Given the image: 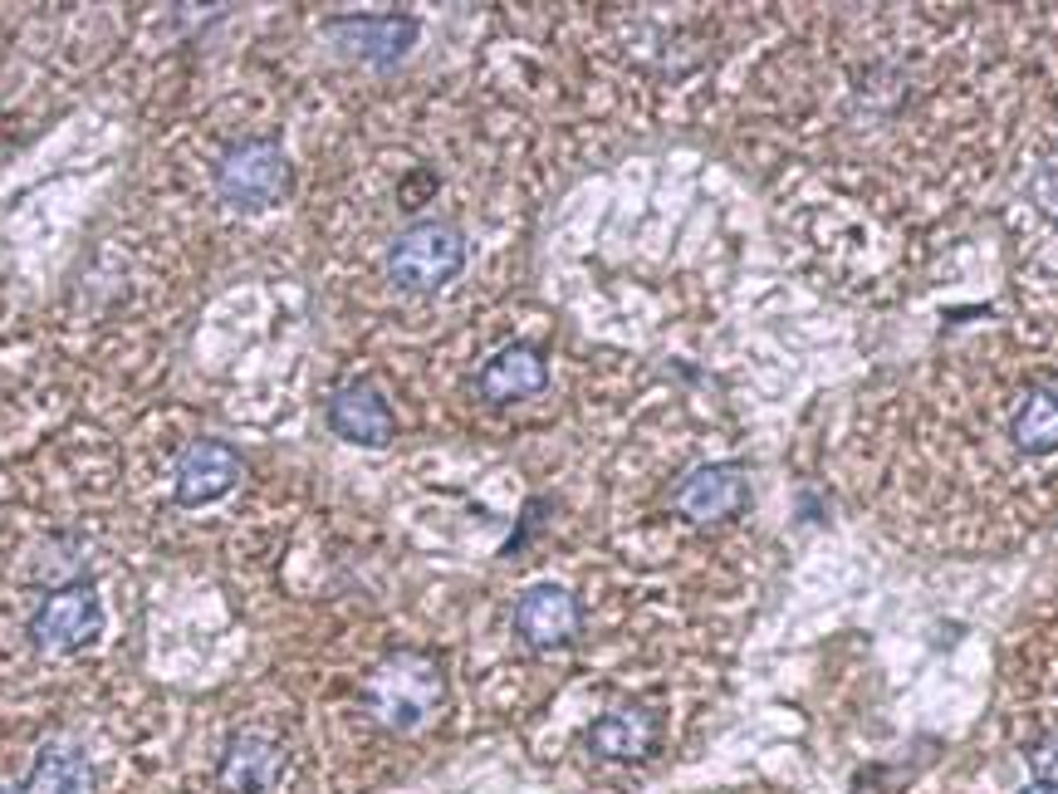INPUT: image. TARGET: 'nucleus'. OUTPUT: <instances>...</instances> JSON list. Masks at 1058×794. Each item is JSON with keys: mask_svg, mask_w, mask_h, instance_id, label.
Masks as SVG:
<instances>
[{"mask_svg": "<svg viewBox=\"0 0 1058 794\" xmlns=\"http://www.w3.org/2000/svg\"><path fill=\"white\" fill-rule=\"evenodd\" d=\"M441 707H447V672H441L437 657L417 648H392L363 677V711L373 725L392 735L422 731L437 721Z\"/></svg>", "mask_w": 1058, "mask_h": 794, "instance_id": "1", "label": "nucleus"}, {"mask_svg": "<svg viewBox=\"0 0 1058 794\" xmlns=\"http://www.w3.org/2000/svg\"><path fill=\"white\" fill-rule=\"evenodd\" d=\"M383 270L402 294H437L465 270V236L457 221H412L388 241Z\"/></svg>", "mask_w": 1058, "mask_h": 794, "instance_id": "2", "label": "nucleus"}, {"mask_svg": "<svg viewBox=\"0 0 1058 794\" xmlns=\"http://www.w3.org/2000/svg\"><path fill=\"white\" fill-rule=\"evenodd\" d=\"M290 157L275 138H241L216 163V197L235 211H265L290 197Z\"/></svg>", "mask_w": 1058, "mask_h": 794, "instance_id": "3", "label": "nucleus"}, {"mask_svg": "<svg viewBox=\"0 0 1058 794\" xmlns=\"http://www.w3.org/2000/svg\"><path fill=\"white\" fill-rule=\"evenodd\" d=\"M104 633V594H98L88 578L78 584H60L44 588V598L30 614V642L44 657H74L84 652L88 642H98Z\"/></svg>", "mask_w": 1058, "mask_h": 794, "instance_id": "4", "label": "nucleus"}, {"mask_svg": "<svg viewBox=\"0 0 1058 794\" xmlns=\"http://www.w3.org/2000/svg\"><path fill=\"white\" fill-rule=\"evenodd\" d=\"M667 501L687 525L711 530V525L735 520L750 505V476H745V467H735V461H705V467L687 471L671 485Z\"/></svg>", "mask_w": 1058, "mask_h": 794, "instance_id": "5", "label": "nucleus"}, {"mask_svg": "<svg viewBox=\"0 0 1058 794\" xmlns=\"http://www.w3.org/2000/svg\"><path fill=\"white\" fill-rule=\"evenodd\" d=\"M245 481V457L221 437H197L181 447L172 471V501L187 510L216 505Z\"/></svg>", "mask_w": 1058, "mask_h": 794, "instance_id": "6", "label": "nucleus"}, {"mask_svg": "<svg viewBox=\"0 0 1058 794\" xmlns=\"http://www.w3.org/2000/svg\"><path fill=\"white\" fill-rule=\"evenodd\" d=\"M510 623H515L525 648L559 652L568 642H578V633H584V604L564 584H530L515 594Z\"/></svg>", "mask_w": 1058, "mask_h": 794, "instance_id": "7", "label": "nucleus"}, {"mask_svg": "<svg viewBox=\"0 0 1058 794\" xmlns=\"http://www.w3.org/2000/svg\"><path fill=\"white\" fill-rule=\"evenodd\" d=\"M324 422H328V432H334V437L353 441V447H368V451L388 447V441L397 437V417H392L388 393H383L378 383H368V378L338 383V388L328 393V403H324Z\"/></svg>", "mask_w": 1058, "mask_h": 794, "instance_id": "8", "label": "nucleus"}, {"mask_svg": "<svg viewBox=\"0 0 1058 794\" xmlns=\"http://www.w3.org/2000/svg\"><path fill=\"white\" fill-rule=\"evenodd\" d=\"M348 60L363 64H397L417 40H422V25L412 15H344L328 20L324 30Z\"/></svg>", "mask_w": 1058, "mask_h": 794, "instance_id": "9", "label": "nucleus"}, {"mask_svg": "<svg viewBox=\"0 0 1058 794\" xmlns=\"http://www.w3.org/2000/svg\"><path fill=\"white\" fill-rule=\"evenodd\" d=\"M588 751L608 765H637L657 751L662 741V721H657L652 707H637V701H622V707H608L603 717H594V725L584 731Z\"/></svg>", "mask_w": 1058, "mask_h": 794, "instance_id": "10", "label": "nucleus"}, {"mask_svg": "<svg viewBox=\"0 0 1058 794\" xmlns=\"http://www.w3.org/2000/svg\"><path fill=\"white\" fill-rule=\"evenodd\" d=\"M284 765H290V755H284V745L275 741V735L235 731L221 751L216 780H221L226 794H270L284 780Z\"/></svg>", "mask_w": 1058, "mask_h": 794, "instance_id": "11", "label": "nucleus"}, {"mask_svg": "<svg viewBox=\"0 0 1058 794\" xmlns=\"http://www.w3.org/2000/svg\"><path fill=\"white\" fill-rule=\"evenodd\" d=\"M544 388H549V358H544V348H534V344L495 348V354L481 363V373H475V393H481L491 407L525 403V397H540Z\"/></svg>", "mask_w": 1058, "mask_h": 794, "instance_id": "12", "label": "nucleus"}, {"mask_svg": "<svg viewBox=\"0 0 1058 794\" xmlns=\"http://www.w3.org/2000/svg\"><path fill=\"white\" fill-rule=\"evenodd\" d=\"M20 794H98V765L78 741L54 735L30 760Z\"/></svg>", "mask_w": 1058, "mask_h": 794, "instance_id": "13", "label": "nucleus"}, {"mask_svg": "<svg viewBox=\"0 0 1058 794\" xmlns=\"http://www.w3.org/2000/svg\"><path fill=\"white\" fill-rule=\"evenodd\" d=\"M1009 437L1024 457H1054L1058 451V383H1034L1009 417Z\"/></svg>", "mask_w": 1058, "mask_h": 794, "instance_id": "14", "label": "nucleus"}, {"mask_svg": "<svg viewBox=\"0 0 1058 794\" xmlns=\"http://www.w3.org/2000/svg\"><path fill=\"white\" fill-rule=\"evenodd\" d=\"M1029 201L1044 211V217L1058 221V153H1049L1029 177Z\"/></svg>", "mask_w": 1058, "mask_h": 794, "instance_id": "15", "label": "nucleus"}, {"mask_svg": "<svg viewBox=\"0 0 1058 794\" xmlns=\"http://www.w3.org/2000/svg\"><path fill=\"white\" fill-rule=\"evenodd\" d=\"M1029 770L1039 785H1058V731H1044L1039 741L1029 745Z\"/></svg>", "mask_w": 1058, "mask_h": 794, "instance_id": "16", "label": "nucleus"}, {"mask_svg": "<svg viewBox=\"0 0 1058 794\" xmlns=\"http://www.w3.org/2000/svg\"><path fill=\"white\" fill-rule=\"evenodd\" d=\"M1019 794H1058V785H1039V780H1034V785L1019 790Z\"/></svg>", "mask_w": 1058, "mask_h": 794, "instance_id": "17", "label": "nucleus"}, {"mask_svg": "<svg viewBox=\"0 0 1058 794\" xmlns=\"http://www.w3.org/2000/svg\"><path fill=\"white\" fill-rule=\"evenodd\" d=\"M0 794H6V790H0Z\"/></svg>", "mask_w": 1058, "mask_h": 794, "instance_id": "18", "label": "nucleus"}]
</instances>
